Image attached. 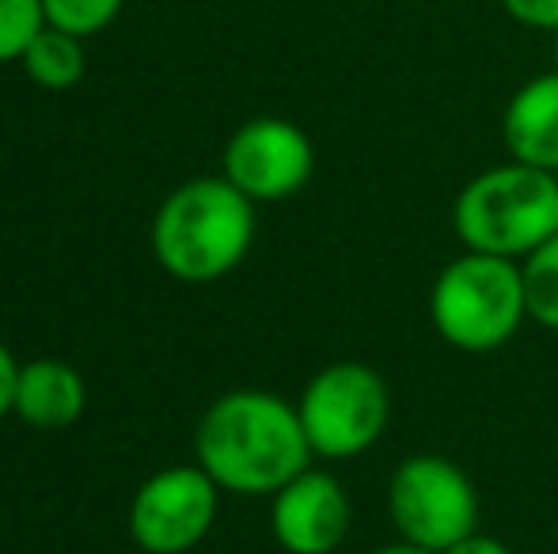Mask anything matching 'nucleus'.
Returning a JSON list of instances; mask_svg holds the SVG:
<instances>
[{
  "label": "nucleus",
  "instance_id": "nucleus-18",
  "mask_svg": "<svg viewBox=\"0 0 558 554\" xmlns=\"http://www.w3.org/2000/svg\"><path fill=\"white\" fill-rule=\"evenodd\" d=\"M441 554H513V551H509L501 540H494V535L471 532V535H463L460 543H452V547L441 551Z\"/></svg>",
  "mask_w": 558,
  "mask_h": 554
},
{
  "label": "nucleus",
  "instance_id": "nucleus-8",
  "mask_svg": "<svg viewBox=\"0 0 558 554\" xmlns=\"http://www.w3.org/2000/svg\"><path fill=\"white\" fill-rule=\"evenodd\" d=\"M225 178L251 201H286L308 186L316 171V148L289 119H251L228 137Z\"/></svg>",
  "mask_w": 558,
  "mask_h": 554
},
{
  "label": "nucleus",
  "instance_id": "nucleus-20",
  "mask_svg": "<svg viewBox=\"0 0 558 554\" xmlns=\"http://www.w3.org/2000/svg\"><path fill=\"white\" fill-rule=\"evenodd\" d=\"M555 73H558V30H555Z\"/></svg>",
  "mask_w": 558,
  "mask_h": 554
},
{
  "label": "nucleus",
  "instance_id": "nucleus-1",
  "mask_svg": "<svg viewBox=\"0 0 558 554\" xmlns=\"http://www.w3.org/2000/svg\"><path fill=\"white\" fill-rule=\"evenodd\" d=\"M312 444L289 399L258 387L228 392L202 415L194 459L221 490L247 497L278 494L312 467Z\"/></svg>",
  "mask_w": 558,
  "mask_h": 554
},
{
  "label": "nucleus",
  "instance_id": "nucleus-14",
  "mask_svg": "<svg viewBox=\"0 0 558 554\" xmlns=\"http://www.w3.org/2000/svg\"><path fill=\"white\" fill-rule=\"evenodd\" d=\"M125 0H43L50 27H61L76 38H92L107 30L122 15Z\"/></svg>",
  "mask_w": 558,
  "mask_h": 554
},
{
  "label": "nucleus",
  "instance_id": "nucleus-5",
  "mask_svg": "<svg viewBox=\"0 0 558 554\" xmlns=\"http://www.w3.org/2000/svg\"><path fill=\"white\" fill-rule=\"evenodd\" d=\"M296 415L316 456L353 459L388 429L391 392L373 365L335 361L304 384Z\"/></svg>",
  "mask_w": 558,
  "mask_h": 554
},
{
  "label": "nucleus",
  "instance_id": "nucleus-6",
  "mask_svg": "<svg viewBox=\"0 0 558 554\" xmlns=\"http://www.w3.org/2000/svg\"><path fill=\"white\" fill-rule=\"evenodd\" d=\"M388 517L403 543L441 554L478 532V494L445 456H407L388 479Z\"/></svg>",
  "mask_w": 558,
  "mask_h": 554
},
{
  "label": "nucleus",
  "instance_id": "nucleus-7",
  "mask_svg": "<svg viewBox=\"0 0 558 554\" xmlns=\"http://www.w3.org/2000/svg\"><path fill=\"white\" fill-rule=\"evenodd\" d=\"M221 487L194 467H163L130 502V535L145 554H186L209 535Z\"/></svg>",
  "mask_w": 558,
  "mask_h": 554
},
{
  "label": "nucleus",
  "instance_id": "nucleus-11",
  "mask_svg": "<svg viewBox=\"0 0 558 554\" xmlns=\"http://www.w3.org/2000/svg\"><path fill=\"white\" fill-rule=\"evenodd\" d=\"M84 403H88V387L81 369L58 357H38L20 369L12 415L35 429H65L84 415Z\"/></svg>",
  "mask_w": 558,
  "mask_h": 554
},
{
  "label": "nucleus",
  "instance_id": "nucleus-2",
  "mask_svg": "<svg viewBox=\"0 0 558 554\" xmlns=\"http://www.w3.org/2000/svg\"><path fill=\"white\" fill-rule=\"evenodd\" d=\"M255 244V201L225 175L175 186L156 209L153 255L175 281L209 285L232 274Z\"/></svg>",
  "mask_w": 558,
  "mask_h": 554
},
{
  "label": "nucleus",
  "instance_id": "nucleus-16",
  "mask_svg": "<svg viewBox=\"0 0 558 554\" xmlns=\"http://www.w3.org/2000/svg\"><path fill=\"white\" fill-rule=\"evenodd\" d=\"M509 20L532 30H558V0H501Z\"/></svg>",
  "mask_w": 558,
  "mask_h": 554
},
{
  "label": "nucleus",
  "instance_id": "nucleus-19",
  "mask_svg": "<svg viewBox=\"0 0 558 554\" xmlns=\"http://www.w3.org/2000/svg\"><path fill=\"white\" fill-rule=\"evenodd\" d=\"M373 554H434V551H422V547H414V543H391V547H380V551H373Z\"/></svg>",
  "mask_w": 558,
  "mask_h": 554
},
{
  "label": "nucleus",
  "instance_id": "nucleus-15",
  "mask_svg": "<svg viewBox=\"0 0 558 554\" xmlns=\"http://www.w3.org/2000/svg\"><path fill=\"white\" fill-rule=\"evenodd\" d=\"M43 27V0H0V65L20 61Z\"/></svg>",
  "mask_w": 558,
  "mask_h": 554
},
{
  "label": "nucleus",
  "instance_id": "nucleus-9",
  "mask_svg": "<svg viewBox=\"0 0 558 554\" xmlns=\"http://www.w3.org/2000/svg\"><path fill=\"white\" fill-rule=\"evenodd\" d=\"M270 528L289 554H331L350 532V497L327 471H301L274 494Z\"/></svg>",
  "mask_w": 558,
  "mask_h": 554
},
{
  "label": "nucleus",
  "instance_id": "nucleus-3",
  "mask_svg": "<svg viewBox=\"0 0 558 554\" xmlns=\"http://www.w3.org/2000/svg\"><path fill=\"white\" fill-rule=\"evenodd\" d=\"M452 229L468 251L521 262L558 236V175L517 160L478 171L456 194Z\"/></svg>",
  "mask_w": 558,
  "mask_h": 554
},
{
  "label": "nucleus",
  "instance_id": "nucleus-10",
  "mask_svg": "<svg viewBox=\"0 0 558 554\" xmlns=\"http://www.w3.org/2000/svg\"><path fill=\"white\" fill-rule=\"evenodd\" d=\"M501 140L509 160L558 175V73L532 76L509 96L501 114Z\"/></svg>",
  "mask_w": 558,
  "mask_h": 554
},
{
  "label": "nucleus",
  "instance_id": "nucleus-4",
  "mask_svg": "<svg viewBox=\"0 0 558 554\" xmlns=\"http://www.w3.org/2000/svg\"><path fill=\"white\" fill-rule=\"evenodd\" d=\"M429 319L460 354H494L529 319L521 262L468 251L437 274L429 293Z\"/></svg>",
  "mask_w": 558,
  "mask_h": 554
},
{
  "label": "nucleus",
  "instance_id": "nucleus-12",
  "mask_svg": "<svg viewBox=\"0 0 558 554\" xmlns=\"http://www.w3.org/2000/svg\"><path fill=\"white\" fill-rule=\"evenodd\" d=\"M23 73L46 91H69L84 81L88 73V53H84V38L69 35L61 27L46 23L35 35V42L23 50Z\"/></svg>",
  "mask_w": 558,
  "mask_h": 554
},
{
  "label": "nucleus",
  "instance_id": "nucleus-13",
  "mask_svg": "<svg viewBox=\"0 0 558 554\" xmlns=\"http://www.w3.org/2000/svg\"><path fill=\"white\" fill-rule=\"evenodd\" d=\"M521 278L529 319L547 327V331H558V236L539 244L532 255H524Z\"/></svg>",
  "mask_w": 558,
  "mask_h": 554
},
{
  "label": "nucleus",
  "instance_id": "nucleus-17",
  "mask_svg": "<svg viewBox=\"0 0 558 554\" xmlns=\"http://www.w3.org/2000/svg\"><path fill=\"white\" fill-rule=\"evenodd\" d=\"M20 369L23 365L12 357V349L0 342V418L12 415L15 407V384H20Z\"/></svg>",
  "mask_w": 558,
  "mask_h": 554
}]
</instances>
